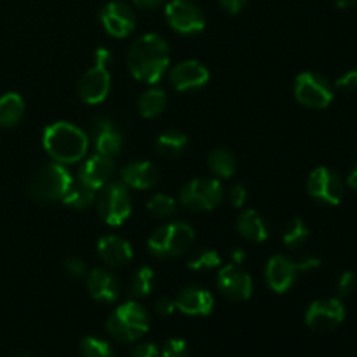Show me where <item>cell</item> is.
I'll use <instances>...</instances> for the list:
<instances>
[{
  "label": "cell",
  "mask_w": 357,
  "mask_h": 357,
  "mask_svg": "<svg viewBox=\"0 0 357 357\" xmlns=\"http://www.w3.org/2000/svg\"><path fill=\"white\" fill-rule=\"evenodd\" d=\"M216 284L220 291L234 302H244L253 295V279L241 268V265H223L216 278Z\"/></svg>",
  "instance_id": "4fadbf2b"
},
{
  "label": "cell",
  "mask_w": 357,
  "mask_h": 357,
  "mask_svg": "<svg viewBox=\"0 0 357 357\" xmlns=\"http://www.w3.org/2000/svg\"><path fill=\"white\" fill-rule=\"evenodd\" d=\"M42 145L54 162L75 164L86 155L89 136L77 126L61 121L45 128Z\"/></svg>",
  "instance_id": "7a4b0ae2"
},
{
  "label": "cell",
  "mask_w": 357,
  "mask_h": 357,
  "mask_svg": "<svg viewBox=\"0 0 357 357\" xmlns=\"http://www.w3.org/2000/svg\"><path fill=\"white\" fill-rule=\"evenodd\" d=\"M87 291L96 302L114 303L121 296V282L114 272L107 268H94L87 272Z\"/></svg>",
  "instance_id": "ffe728a7"
},
{
  "label": "cell",
  "mask_w": 357,
  "mask_h": 357,
  "mask_svg": "<svg viewBox=\"0 0 357 357\" xmlns=\"http://www.w3.org/2000/svg\"><path fill=\"white\" fill-rule=\"evenodd\" d=\"M153 284H155V272H153V268L146 267V265H142V267L136 268L131 281H129V288H128L129 298L132 300L145 298V296H149L150 293H152Z\"/></svg>",
  "instance_id": "484cf974"
},
{
  "label": "cell",
  "mask_w": 357,
  "mask_h": 357,
  "mask_svg": "<svg viewBox=\"0 0 357 357\" xmlns=\"http://www.w3.org/2000/svg\"><path fill=\"white\" fill-rule=\"evenodd\" d=\"M100 21L105 31L115 38L128 37L136 26L135 10L128 3L119 2V0H112L101 7Z\"/></svg>",
  "instance_id": "9a60e30c"
},
{
  "label": "cell",
  "mask_w": 357,
  "mask_h": 357,
  "mask_svg": "<svg viewBox=\"0 0 357 357\" xmlns=\"http://www.w3.org/2000/svg\"><path fill=\"white\" fill-rule=\"evenodd\" d=\"M347 183H349V187H351V188H354V190H357V164H356V167H354V169H352V173L349 174V180H347Z\"/></svg>",
  "instance_id": "f6af8a7d"
},
{
  "label": "cell",
  "mask_w": 357,
  "mask_h": 357,
  "mask_svg": "<svg viewBox=\"0 0 357 357\" xmlns=\"http://www.w3.org/2000/svg\"><path fill=\"white\" fill-rule=\"evenodd\" d=\"M356 288V275L352 272H344L337 281V295L338 298L349 296Z\"/></svg>",
  "instance_id": "d590c367"
},
{
  "label": "cell",
  "mask_w": 357,
  "mask_h": 357,
  "mask_svg": "<svg viewBox=\"0 0 357 357\" xmlns=\"http://www.w3.org/2000/svg\"><path fill=\"white\" fill-rule=\"evenodd\" d=\"M307 190L310 197L328 206L340 204L344 199V181L330 167H316L307 180Z\"/></svg>",
  "instance_id": "7c38bea8"
},
{
  "label": "cell",
  "mask_w": 357,
  "mask_h": 357,
  "mask_svg": "<svg viewBox=\"0 0 357 357\" xmlns=\"http://www.w3.org/2000/svg\"><path fill=\"white\" fill-rule=\"evenodd\" d=\"M236 229L241 234V237L250 241V243H264L271 234L267 220L255 209H246V211L241 213L236 222Z\"/></svg>",
  "instance_id": "603a6c76"
},
{
  "label": "cell",
  "mask_w": 357,
  "mask_h": 357,
  "mask_svg": "<svg viewBox=\"0 0 357 357\" xmlns=\"http://www.w3.org/2000/svg\"><path fill=\"white\" fill-rule=\"evenodd\" d=\"M150 328V316L145 307L135 300L119 305L107 321V331L114 340L131 344L142 338Z\"/></svg>",
  "instance_id": "3957f363"
},
{
  "label": "cell",
  "mask_w": 357,
  "mask_h": 357,
  "mask_svg": "<svg viewBox=\"0 0 357 357\" xmlns=\"http://www.w3.org/2000/svg\"><path fill=\"white\" fill-rule=\"evenodd\" d=\"M169 45L159 33H146L132 42L128 52V68L136 80L157 84L169 66Z\"/></svg>",
  "instance_id": "6da1fadb"
},
{
  "label": "cell",
  "mask_w": 357,
  "mask_h": 357,
  "mask_svg": "<svg viewBox=\"0 0 357 357\" xmlns=\"http://www.w3.org/2000/svg\"><path fill=\"white\" fill-rule=\"evenodd\" d=\"M136 7L139 9H145V10H153V9H159L160 6L166 3V0H132Z\"/></svg>",
  "instance_id": "7bdbcfd3"
},
{
  "label": "cell",
  "mask_w": 357,
  "mask_h": 357,
  "mask_svg": "<svg viewBox=\"0 0 357 357\" xmlns=\"http://www.w3.org/2000/svg\"><path fill=\"white\" fill-rule=\"evenodd\" d=\"M24 101L17 93L0 96V128H13L23 119Z\"/></svg>",
  "instance_id": "d4e9b609"
},
{
  "label": "cell",
  "mask_w": 357,
  "mask_h": 357,
  "mask_svg": "<svg viewBox=\"0 0 357 357\" xmlns=\"http://www.w3.org/2000/svg\"><path fill=\"white\" fill-rule=\"evenodd\" d=\"M98 215L103 223L110 227H121L131 216L132 202L129 188L119 181H108L100 190L96 201Z\"/></svg>",
  "instance_id": "52a82bcc"
},
{
  "label": "cell",
  "mask_w": 357,
  "mask_h": 357,
  "mask_svg": "<svg viewBox=\"0 0 357 357\" xmlns=\"http://www.w3.org/2000/svg\"><path fill=\"white\" fill-rule=\"evenodd\" d=\"M63 268H65V272L72 279H82L87 275L86 261H84L82 258H77V257L66 258L65 264H63Z\"/></svg>",
  "instance_id": "e575fe53"
},
{
  "label": "cell",
  "mask_w": 357,
  "mask_h": 357,
  "mask_svg": "<svg viewBox=\"0 0 357 357\" xmlns=\"http://www.w3.org/2000/svg\"><path fill=\"white\" fill-rule=\"evenodd\" d=\"M17 357H33L31 354H26V352H24V354H20Z\"/></svg>",
  "instance_id": "7dc6e473"
},
{
  "label": "cell",
  "mask_w": 357,
  "mask_h": 357,
  "mask_svg": "<svg viewBox=\"0 0 357 357\" xmlns=\"http://www.w3.org/2000/svg\"><path fill=\"white\" fill-rule=\"evenodd\" d=\"M296 265H298L300 272L302 271L309 272V271H314V268L319 267L321 260L317 257H314V255H303V257L296 261Z\"/></svg>",
  "instance_id": "60d3db41"
},
{
  "label": "cell",
  "mask_w": 357,
  "mask_h": 357,
  "mask_svg": "<svg viewBox=\"0 0 357 357\" xmlns=\"http://www.w3.org/2000/svg\"><path fill=\"white\" fill-rule=\"evenodd\" d=\"M248 201V188L243 183H234L229 190V202L234 208H243Z\"/></svg>",
  "instance_id": "8d00e7d4"
},
{
  "label": "cell",
  "mask_w": 357,
  "mask_h": 357,
  "mask_svg": "<svg viewBox=\"0 0 357 357\" xmlns=\"http://www.w3.org/2000/svg\"><path fill=\"white\" fill-rule=\"evenodd\" d=\"M337 87L344 91H354L357 89V68L349 70L344 75H340L337 79Z\"/></svg>",
  "instance_id": "f35d334b"
},
{
  "label": "cell",
  "mask_w": 357,
  "mask_h": 357,
  "mask_svg": "<svg viewBox=\"0 0 357 357\" xmlns=\"http://www.w3.org/2000/svg\"><path fill=\"white\" fill-rule=\"evenodd\" d=\"M298 265L286 255H275L265 267V281L274 293H286L295 284L298 275Z\"/></svg>",
  "instance_id": "2e32d148"
},
{
  "label": "cell",
  "mask_w": 357,
  "mask_h": 357,
  "mask_svg": "<svg viewBox=\"0 0 357 357\" xmlns=\"http://www.w3.org/2000/svg\"><path fill=\"white\" fill-rule=\"evenodd\" d=\"M218 2L229 14H239L246 7L248 0H218Z\"/></svg>",
  "instance_id": "b9f144b4"
},
{
  "label": "cell",
  "mask_w": 357,
  "mask_h": 357,
  "mask_svg": "<svg viewBox=\"0 0 357 357\" xmlns=\"http://www.w3.org/2000/svg\"><path fill=\"white\" fill-rule=\"evenodd\" d=\"M94 195H96V192H94L93 188L86 187V185H82L80 181H77V183L73 181V183L70 185L68 192L63 195L61 202L72 209H86L94 202Z\"/></svg>",
  "instance_id": "f546056e"
},
{
  "label": "cell",
  "mask_w": 357,
  "mask_h": 357,
  "mask_svg": "<svg viewBox=\"0 0 357 357\" xmlns=\"http://www.w3.org/2000/svg\"><path fill=\"white\" fill-rule=\"evenodd\" d=\"M115 171V159L101 153H94L79 169V181L86 187L93 188L94 192L101 190L108 181L112 180Z\"/></svg>",
  "instance_id": "ac0fdd59"
},
{
  "label": "cell",
  "mask_w": 357,
  "mask_h": 357,
  "mask_svg": "<svg viewBox=\"0 0 357 357\" xmlns=\"http://www.w3.org/2000/svg\"><path fill=\"white\" fill-rule=\"evenodd\" d=\"M230 260H232L234 265H243L244 260H246V251L243 248H234L232 253H230Z\"/></svg>",
  "instance_id": "ee69618b"
},
{
  "label": "cell",
  "mask_w": 357,
  "mask_h": 357,
  "mask_svg": "<svg viewBox=\"0 0 357 357\" xmlns=\"http://www.w3.org/2000/svg\"><path fill=\"white\" fill-rule=\"evenodd\" d=\"M195 239V232L188 223L171 222L159 227L150 236L149 251L157 258H176L187 253Z\"/></svg>",
  "instance_id": "5b68a950"
},
{
  "label": "cell",
  "mask_w": 357,
  "mask_h": 357,
  "mask_svg": "<svg viewBox=\"0 0 357 357\" xmlns=\"http://www.w3.org/2000/svg\"><path fill=\"white\" fill-rule=\"evenodd\" d=\"M162 357H188V345L187 342L181 340V338H169V340L164 344Z\"/></svg>",
  "instance_id": "836d02e7"
},
{
  "label": "cell",
  "mask_w": 357,
  "mask_h": 357,
  "mask_svg": "<svg viewBox=\"0 0 357 357\" xmlns=\"http://www.w3.org/2000/svg\"><path fill=\"white\" fill-rule=\"evenodd\" d=\"M146 209H149L150 215H153L155 218L166 220L176 215V201H174L171 195L155 194L149 199V202H146Z\"/></svg>",
  "instance_id": "1f68e13d"
},
{
  "label": "cell",
  "mask_w": 357,
  "mask_h": 357,
  "mask_svg": "<svg viewBox=\"0 0 357 357\" xmlns=\"http://www.w3.org/2000/svg\"><path fill=\"white\" fill-rule=\"evenodd\" d=\"M89 138L96 153L115 159L124 145V136L115 122L108 117H96L91 122Z\"/></svg>",
  "instance_id": "5bb4252c"
},
{
  "label": "cell",
  "mask_w": 357,
  "mask_h": 357,
  "mask_svg": "<svg viewBox=\"0 0 357 357\" xmlns=\"http://www.w3.org/2000/svg\"><path fill=\"white\" fill-rule=\"evenodd\" d=\"M188 138L183 131L178 129H169L164 131L162 135L157 136L155 139V150L159 155L167 157V159H176L181 153L187 150Z\"/></svg>",
  "instance_id": "cb8c5ba5"
},
{
  "label": "cell",
  "mask_w": 357,
  "mask_h": 357,
  "mask_svg": "<svg viewBox=\"0 0 357 357\" xmlns=\"http://www.w3.org/2000/svg\"><path fill=\"white\" fill-rule=\"evenodd\" d=\"M333 87L326 77L316 72H303L295 79V98L307 108H326L333 101Z\"/></svg>",
  "instance_id": "9c48e42d"
},
{
  "label": "cell",
  "mask_w": 357,
  "mask_h": 357,
  "mask_svg": "<svg viewBox=\"0 0 357 357\" xmlns=\"http://www.w3.org/2000/svg\"><path fill=\"white\" fill-rule=\"evenodd\" d=\"M169 82L176 91H195L209 82V70L197 59L178 63L169 72Z\"/></svg>",
  "instance_id": "e0dca14e"
},
{
  "label": "cell",
  "mask_w": 357,
  "mask_h": 357,
  "mask_svg": "<svg viewBox=\"0 0 357 357\" xmlns=\"http://www.w3.org/2000/svg\"><path fill=\"white\" fill-rule=\"evenodd\" d=\"M208 166L216 178H230L236 173V157L227 149H215L208 155Z\"/></svg>",
  "instance_id": "83f0119b"
},
{
  "label": "cell",
  "mask_w": 357,
  "mask_h": 357,
  "mask_svg": "<svg viewBox=\"0 0 357 357\" xmlns=\"http://www.w3.org/2000/svg\"><path fill=\"white\" fill-rule=\"evenodd\" d=\"M167 98L166 93L159 87H150L145 93L139 96L138 100V110L142 114V117L145 119H153L157 115H160L166 108Z\"/></svg>",
  "instance_id": "4316f807"
},
{
  "label": "cell",
  "mask_w": 357,
  "mask_h": 357,
  "mask_svg": "<svg viewBox=\"0 0 357 357\" xmlns=\"http://www.w3.org/2000/svg\"><path fill=\"white\" fill-rule=\"evenodd\" d=\"M159 349H157L155 344H150V342H145V344H139L132 349L131 356L129 357H159Z\"/></svg>",
  "instance_id": "ab89813d"
},
{
  "label": "cell",
  "mask_w": 357,
  "mask_h": 357,
  "mask_svg": "<svg viewBox=\"0 0 357 357\" xmlns=\"http://www.w3.org/2000/svg\"><path fill=\"white\" fill-rule=\"evenodd\" d=\"M345 319V307L340 298L316 300L305 312V324L316 333H330Z\"/></svg>",
  "instance_id": "30bf717a"
},
{
  "label": "cell",
  "mask_w": 357,
  "mask_h": 357,
  "mask_svg": "<svg viewBox=\"0 0 357 357\" xmlns=\"http://www.w3.org/2000/svg\"><path fill=\"white\" fill-rule=\"evenodd\" d=\"M73 178L65 164L51 162L42 166L28 181V194L37 202L61 201Z\"/></svg>",
  "instance_id": "277c9868"
},
{
  "label": "cell",
  "mask_w": 357,
  "mask_h": 357,
  "mask_svg": "<svg viewBox=\"0 0 357 357\" xmlns=\"http://www.w3.org/2000/svg\"><path fill=\"white\" fill-rule=\"evenodd\" d=\"M160 180V173L155 164L149 160H132L126 164L121 171V181L128 188L136 190H150Z\"/></svg>",
  "instance_id": "44dd1931"
},
{
  "label": "cell",
  "mask_w": 357,
  "mask_h": 357,
  "mask_svg": "<svg viewBox=\"0 0 357 357\" xmlns=\"http://www.w3.org/2000/svg\"><path fill=\"white\" fill-rule=\"evenodd\" d=\"M335 6L340 7V9H347V7H352L357 0H333Z\"/></svg>",
  "instance_id": "bcb514c9"
},
{
  "label": "cell",
  "mask_w": 357,
  "mask_h": 357,
  "mask_svg": "<svg viewBox=\"0 0 357 357\" xmlns=\"http://www.w3.org/2000/svg\"><path fill=\"white\" fill-rule=\"evenodd\" d=\"M174 300H176V309L185 316L206 317L215 309V298L211 293L199 286L183 288Z\"/></svg>",
  "instance_id": "d6986e66"
},
{
  "label": "cell",
  "mask_w": 357,
  "mask_h": 357,
  "mask_svg": "<svg viewBox=\"0 0 357 357\" xmlns=\"http://www.w3.org/2000/svg\"><path fill=\"white\" fill-rule=\"evenodd\" d=\"M167 24L181 35L201 33L206 26L202 10L190 0H171L166 3Z\"/></svg>",
  "instance_id": "8fae6325"
},
{
  "label": "cell",
  "mask_w": 357,
  "mask_h": 357,
  "mask_svg": "<svg viewBox=\"0 0 357 357\" xmlns=\"http://www.w3.org/2000/svg\"><path fill=\"white\" fill-rule=\"evenodd\" d=\"M80 356L82 357H115L110 344L98 337H86L80 342Z\"/></svg>",
  "instance_id": "d6a6232c"
},
{
  "label": "cell",
  "mask_w": 357,
  "mask_h": 357,
  "mask_svg": "<svg viewBox=\"0 0 357 357\" xmlns=\"http://www.w3.org/2000/svg\"><path fill=\"white\" fill-rule=\"evenodd\" d=\"M220 265H222V257L218 251L211 250V248H201V250L194 251L188 260V268L195 272L215 271Z\"/></svg>",
  "instance_id": "4dcf8cb0"
},
{
  "label": "cell",
  "mask_w": 357,
  "mask_h": 357,
  "mask_svg": "<svg viewBox=\"0 0 357 357\" xmlns=\"http://www.w3.org/2000/svg\"><path fill=\"white\" fill-rule=\"evenodd\" d=\"M112 52L107 47H98L94 52V66H91L79 82V98L87 105H100L110 94L112 77L108 65Z\"/></svg>",
  "instance_id": "8992f818"
},
{
  "label": "cell",
  "mask_w": 357,
  "mask_h": 357,
  "mask_svg": "<svg viewBox=\"0 0 357 357\" xmlns=\"http://www.w3.org/2000/svg\"><path fill=\"white\" fill-rule=\"evenodd\" d=\"M153 309H155V312L159 314V316L162 317H169L173 316L174 312H176V300L169 298V296H164V298H159L155 302V305H153Z\"/></svg>",
  "instance_id": "74e56055"
},
{
  "label": "cell",
  "mask_w": 357,
  "mask_h": 357,
  "mask_svg": "<svg viewBox=\"0 0 357 357\" xmlns=\"http://www.w3.org/2000/svg\"><path fill=\"white\" fill-rule=\"evenodd\" d=\"M96 251L101 261L107 264L108 267H122V265H128L132 260V257H135L129 241L122 239L119 236L100 237L96 244Z\"/></svg>",
  "instance_id": "7402d4cb"
},
{
  "label": "cell",
  "mask_w": 357,
  "mask_h": 357,
  "mask_svg": "<svg viewBox=\"0 0 357 357\" xmlns=\"http://www.w3.org/2000/svg\"><path fill=\"white\" fill-rule=\"evenodd\" d=\"M223 187L216 178H195L183 185L180 202L192 211H211L222 202Z\"/></svg>",
  "instance_id": "ba28073f"
},
{
  "label": "cell",
  "mask_w": 357,
  "mask_h": 357,
  "mask_svg": "<svg viewBox=\"0 0 357 357\" xmlns=\"http://www.w3.org/2000/svg\"><path fill=\"white\" fill-rule=\"evenodd\" d=\"M310 230L302 218H291L282 230V243L288 250H300L309 241Z\"/></svg>",
  "instance_id": "f1b7e54d"
}]
</instances>
